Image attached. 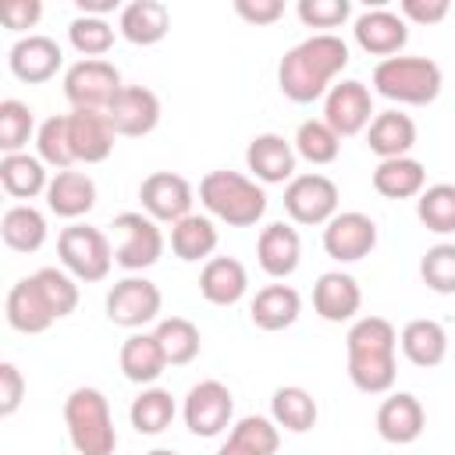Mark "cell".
Segmentation results:
<instances>
[{"instance_id":"cell-39","label":"cell","mask_w":455,"mask_h":455,"mask_svg":"<svg viewBox=\"0 0 455 455\" xmlns=\"http://www.w3.org/2000/svg\"><path fill=\"white\" fill-rule=\"evenodd\" d=\"M341 149V135L327 121H302L295 132V153L309 164H334Z\"/></svg>"},{"instance_id":"cell-15","label":"cell","mask_w":455,"mask_h":455,"mask_svg":"<svg viewBox=\"0 0 455 455\" xmlns=\"http://www.w3.org/2000/svg\"><path fill=\"white\" fill-rule=\"evenodd\" d=\"M423 427H427V412H423L419 398L409 391L384 398L377 409V434L387 444H412L423 434Z\"/></svg>"},{"instance_id":"cell-43","label":"cell","mask_w":455,"mask_h":455,"mask_svg":"<svg viewBox=\"0 0 455 455\" xmlns=\"http://www.w3.org/2000/svg\"><path fill=\"white\" fill-rule=\"evenodd\" d=\"M395 341H398V334H395L391 320H384V316H363L359 323H352V331L345 338L348 352H395Z\"/></svg>"},{"instance_id":"cell-45","label":"cell","mask_w":455,"mask_h":455,"mask_svg":"<svg viewBox=\"0 0 455 455\" xmlns=\"http://www.w3.org/2000/svg\"><path fill=\"white\" fill-rule=\"evenodd\" d=\"M36 281H39V288H43V295H46V302H50V309H53L57 320L68 316V313H75V306H78V284L64 270L43 267V270H36Z\"/></svg>"},{"instance_id":"cell-13","label":"cell","mask_w":455,"mask_h":455,"mask_svg":"<svg viewBox=\"0 0 455 455\" xmlns=\"http://www.w3.org/2000/svg\"><path fill=\"white\" fill-rule=\"evenodd\" d=\"M139 199H142V206H146V213H149L153 220H171V224H178V220H185L188 210H192V185H188L181 174H174V171H153V174L142 181Z\"/></svg>"},{"instance_id":"cell-36","label":"cell","mask_w":455,"mask_h":455,"mask_svg":"<svg viewBox=\"0 0 455 455\" xmlns=\"http://www.w3.org/2000/svg\"><path fill=\"white\" fill-rule=\"evenodd\" d=\"M0 185L14 196V199H32L39 196L46 185V171L36 156H25V153H11L0 160Z\"/></svg>"},{"instance_id":"cell-28","label":"cell","mask_w":455,"mask_h":455,"mask_svg":"<svg viewBox=\"0 0 455 455\" xmlns=\"http://www.w3.org/2000/svg\"><path fill=\"white\" fill-rule=\"evenodd\" d=\"M398 341H402L405 359L412 366H419V370L441 366L444 355H448V334H444V327L437 320H412V323H405Z\"/></svg>"},{"instance_id":"cell-41","label":"cell","mask_w":455,"mask_h":455,"mask_svg":"<svg viewBox=\"0 0 455 455\" xmlns=\"http://www.w3.org/2000/svg\"><path fill=\"white\" fill-rule=\"evenodd\" d=\"M36 128V117H32V107H25L21 100H4L0 103V149L11 156L18 153L28 135Z\"/></svg>"},{"instance_id":"cell-29","label":"cell","mask_w":455,"mask_h":455,"mask_svg":"<svg viewBox=\"0 0 455 455\" xmlns=\"http://www.w3.org/2000/svg\"><path fill=\"white\" fill-rule=\"evenodd\" d=\"M427 185V171L419 160L412 156H395V160H380L373 171V188L384 199H412L419 196Z\"/></svg>"},{"instance_id":"cell-44","label":"cell","mask_w":455,"mask_h":455,"mask_svg":"<svg viewBox=\"0 0 455 455\" xmlns=\"http://www.w3.org/2000/svg\"><path fill=\"white\" fill-rule=\"evenodd\" d=\"M419 277L430 291L437 295H455V245L441 242L434 249H427L423 263H419Z\"/></svg>"},{"instance_id":"cell-34","label":"cell","mask_w":455,"mask_h":455,"mask_svg":"<svg viewBox=\"0 0 455 455\" xmlns=\"http://www.w3.org/2000/svg\"><path fill=\"white\" fill-rule=\"evenodd\" d=\"M0 235H4L7 249H14V252H36L46 242V220L32 206H14V210L4 213Z\"/></svg>"},{"instance_id":"cell-24","label":"cell","mask_w":455,"mask_h":455,"mask_svg":"<svg viewBox=\"0 0 455 455\" xmlns=\"http://www.w3.org/2000/svg\"><path fill=\"white\" fill-rule=\"evenodd\" d=\"M299 313H302V299L291 284H267L256 291L249 306V316L259 331H284L299 320Z\"/></svg>"},{"instance_id":"cell-30","label":"cell","mask_w":455,"mask_h":455,"mask_svg":"<svg viewBox=\"0 0 455 455\" xmlns=\"http://www.w3.org/2000/svg\"><path fill=\"white\" fill-rule=\"evenodd\" d=\"M164 366H167V359H164L156 334H132L121 345V373L132 384H153L164 373Z\"/></svg>"},{"instance_id":"cell-33","label":"cell","mask_w":455,"mask_h":455,"mask_svg":"<svg viewBox=\"0 0 455 455\" xmlns=\"http://www.w3.org/2000/svg\"><path fill=\"white\" fill-rule=\"evenodd\" d=\"M395 373V352H348V377L366 395H384Z\"/></svg>"},{"instance_id":"cell-1","label":"cell","mask_w":455,"mask_h":455,"mask_svg":"<svg viewBox=\"0 0 455 455\" xmlns=\"http://www.w3.org/2000/svg\"><path fill=\"white\" fill-rule=\"evenodd\" d=\"M348 64V46L331 36L320 32L299 46H291L281 64H277V85L291 103H313L327 92V85L334 82V75Z\"/></svg>"},{"instance_id":"cell-47","label":"cell","mask_w":455,"mask_h":455,"mask_svg":"<svg viewBox=\"0 0 455 455\" xmlns=\"http://www.w3.org/2000/svg\"><path fill=\"white\" fill-rule=\"evenodd\" d=\"M348 14H352L348 0H302L299 4V18L309 28H338Z\"/></svg>"},{"instance_id":"cell-10","label":"cell","mask_w":455,"mask_h":455,"mask_svg":"<svg viewBox=\"0 0 455 455\" xmlns=\"http://www.w3.org/2000/svg\"><path fill=\"white\" fill-rule=\"evenodd\" d=\"M235 416V398L220 380H203L185 398V427L196 437H217Z\"/></svg>"},{"instance_id":"cell-7","label":"cell","mask_w":455,"mask_h":455,"mask_svg":"<svg viewBox=\"0 0 455 455\" xmlns=\"http://www.w3.org/2000/svg\"><path fill=\"white\" fill-rule=\"evenodd\" d=\"M284 210L295 224H327L338 210V185L327 174H299L284 188Z\"/></svg>"},{"instance_id":"cell-19","label":"cell","mask_w":455,"mask_h":455,"mask_svg":"<svg viewBox=\"0 0 455 455\" xmlns=\"http://www.w3.org/2000/svg\"><path fill=\"white\" fill-rule=\"evenodd\" d=\"M363 306V291L355 284V277L341 274V270H331L316 281L313 288V309L327 320V323H345L359 313Z\"/></svg>"},{"instance_id":"cell-2","label":"cell","mask_w":455,"mask_h":455,"mask_svg":"<svg viewBox=\"0 0 455 455\" xmlns=\"http://www.w3.org/2000/svg\"><path fill=\"white\" fill-rule=\"evenodd\" d=\"M199 199L231 228H252L267 213V192L238 171H210L199 181Z\"/></svg>"},{"instance_id":"cell-22","label":"cell","mask_w":455,"mask_h":455,"mask_svg":"<svg viewBox=\"0 0 455 455\" xmlns=\"http://www.w3.org/2000/svg\"><path fill=\"white\" fill-rule=\"evenodd\" d=\"M256 259L270 277H288L299 259H302V238L295 228H288L284 220L267 224L259 242H256Z\"/></svg>"},{"instance_id":"cell-8","label":"cell","mask_w":455,"mask_h":455,"mask_svg":"<svg viewBox=\"0 0 455 455\" xmlns=\"http://www.w3.org/2000/svg\"><path fill=\"white\" fill-rule=\"evenodd\" d=\"M377 249V224L373 217L352 210V213H334L323 228V252L338 263H355Z\"/></svg>"},{"instance_id":"cell-26","label":"cell","mask_w":455,"mask_h":455,"mask_svg":"<svg viewBox=\"0 0 455 455\" xmlns=\"http://www.w3.org/2000/svg\"><path fill=\"white\" fill-rule=\"evenodd\" d=\"M171 32V11L160 0H135L121 11V36L135 46H153Z\"/></svg>"},{"instance_id":"cell-20","label":"cell","mask_w":455,"mask_h":455,"mask_svg":"<svg viewBox=\"0 0 455 455\" xmlns=\"http://www.w3.org/2000/svg\"><path fill=\"white\" fill-rule=\"evenodd\" d=\"M355 43L366 50V53H373V57H395L405 43H409V28H405V21L398 18V14H391V11H366V14H359V21H355Z\"/></svg>"},{"instance_id":"cell-11","label":"cell","mask_w":455,"mask_h":455,"mask_svg":"<svg viewBox=\"0 0 455 455\" xmlns=\"http://www.w3.org/2000/svg\"><path fill=\"white\" fill-rule=\"evenodd\" d=\"M114 228L124 235V242L117 245L114 259L124 267V270H146L160 259L164 252V235L156 228L153 217H142V213H117L114 217Z\"/></svg>"},{"instance_id":"cell-17","label":"cell","mask_w":455,"mask_h":455,"mask_svg":"<svg viewBox=\"0 0 455 455\" xmlns=\"http://www.w3.org/2000/svg\"><path fill=\"white\" fill-rule=\"evenodd\" d=\"M68 124H71V149H75V160H85V164H103L114 149V128L107 121V110H71L68 114Z\"/></svg>"},{"instance_id":"cell-9","label":"cell","mask_w":455,"mask_h":455,"mask_svg":"<svg viewBox=\"0 0 455 455\" xmlns=\"http://www.w3.org/2000/svg\"><path fill=\"white\" fill-rule=\"evenodd\" d=\"M160 288L146 277H124L107 291V316L117 327H142L153 323L160 313Z\"/></svg>"},{"instance_id":"cell-51","label":"cell","mask_w":455,"mask_h":455,"mask_svg":"<svg viewBox=\"0 0 455 455\" xmlns=\"http://www.w3.org/2000/svg\"><path fill=\"white\" fill-rule=\"evenodd\" d=\"M402 14L416 25H437L448 18V0H402Z\"/></svg>"},{"instance_id":"cell-50","label":"cell","mask_w":455,"mask_h":455,"mask_svg":"<svg viewBox=\"0 0 455 455\" xmlns=\"http://www.w3.org/2000/svg\"><path fill=\"white\" fill-rule=\"evenodd\" d=\"M235 11L249 25H274L284 14V4L281 0H235Z\"/></svg>"},{"instance_id":"cell-16","label":"cell","mask_w":455,"mask_h":455,"mask_svg":"<svg viewBox=\"0 0 455 455\" xmlns=\"http://www.w3.org/2000/svg\"><path fill=\"white\" fill-rule=\"evenodd\" d=\"M60 60H64V53L50 36H25L11 46V71H14V78H21L28 85L50 82L57 75Z\"/></svg>"},{"instance_id":"cell-38","label":"cell","mask_w":455,"mask_h":455,"mask_svg":"<svg viewBox=\"0 0 455 455\" xmlns=\"http://www.w3.org/2000/svg\"><path fill=\"white\" fill-rule=\"evenodd\" d=\"M132 427L139 434H164L174 419V398L164 387H149L132 402Z\"/></svg>"},{"instance_id":"cell-54","label":"cell","mask_w":455,"mask_h":455,"mask_svg":"<svg viewBox=\"0 0 455 455\" xmlns=\"http://www.w3.org/2000/svg\"><path fill=\"white\" fill-rule=\"evenodd\" d=\"M149 455H178V451H171V448H156V451H149Z\"/></svg>"},{"instance_id":"cell-35","label":"cell","mask_w":455,"mask_h":455,"mask_svg":"<svg viewBox=\"0 0 455 455\" xmlns=\"http://www.w3.org/2000/svg\"><path fill=\"white\" fill-rule=\"evenodd\" d=\"M153 334H156V341H160V348H164L167 366H185V363H192V359L199 355L203 338H199L196 323H192V320H185V316L160 320Z\"/></svg>"},{"instance_id":"cell-21","label":"cell","mask_w":455,"mask_h":455,"mask_svg":"<svg viewBox=\"0 0 455 455\" xmlns=\"http://www.w3.org/2000/svg\"><path fill=\"white\" fill-rule=\"evenodd\" d=\"M245 164H249V171H252L259 181L281 185V181H288V178L295 174V149H291V142H284L281 135L267 132V135H256V139L249 142Z\"/></svg>"},{"instance_id":"cell-37","label":"cell","mask_w":455,"mask_h":455,"mask_svg":"<svg viewBox=\"0 0 455 455\" xmlns=\"http://www.w3.org/2000/svg\"><path fill=\"white\" fill-rule=\"evenodd\" d=\"M416 217L427 231L451 235L455 231V185H430L416 199Z\"/></svg>"},{"instance_id":"cell-25","label":"cell","mask_w":455,"mask_h":455,"mask_svg":"<svg viewBox=\"0 0 455 455\" xmlns=\"http://www.w3.org/2000/svg\"><path fill=\"white\" fill-rule=\"evenodd\" d=\"M46 206L57 217L75 220L96 206V181L82 171H57V178L46 188Z\"/></svg>"},{"instance_id":"cell-12","label":"cell","mask_w":455,"mask_h":455,"mask_svg":"<svg viewBox=\"0 0 455 455\" xmlns=\"http://www.w3.org/2000/svg\"><path fill=\"white\" fill-rule=\"evenodd\" d=\"M107 121L117 135H128V139L149 135L160 121V100L146 85H124L107 107Z\"/></svg>"},{"instance_id":"cell-5","label":"cell","mask_w":455,"mask_h":455,"mask_svg":"<svg viewBox=\"0 0 455 455\" xmlns=\"http://www.w3.org/2000/svg\"><path fill=\"white\" fill-rule=\"evenodd\" d=\"M57 256L78 281H103L110 274V263H114L107 235L100 228H85V224H71L60 231Z\"/></svg>"},{"instance_id":"cell-27","label":"cell","mask_w":455,"mask_h":455,"mask_svg":"<svg viewBox=\"0 0 455 455\" xmlns=\"http://www.w3.org/2000/svg\"><path fill=\"white\" fill-rule=\"evenodd\" d=\"M366 142L370 149L380 156V160H395V156H405L412 146H416V124L409 114H398V110H384L370 121V132H366Z\"/></svg>"},{"instance_id":"cell-3","label":"cell","mask_w":455,"mask_h":455,"mask_svg":"<svg viewBox=\"0 0 455 455\" xmlns=\"http://www.w3.org/2000/svg\"><path fill=\"white\" fill-rule=\"evenodd\" d=\"M68 437L78 455H114L117 434L110 419V405L96 387H75L64 402Z\"/></svg>"},{"instance_id":"cell-4","label":"cell","mask_w":455,"mask_h":455,"mask_svg":"<svg viewBox=\"0 0 455 455\" xmlns=\"http://www.w3.org/2000/svg\"><path fill=\"white\" fill-rule=\"evenodd\" d=\"M441 68L430 57H387L373 68V85L380 96L409 107H427L441 92Z\"/></svg>"},{"instance_id":"cell-6","label":"cell","mask_w":455,"mask_h":455,"mask_svg":"<svg viewBox=\"0 0 455 455\" xmlns=\"http://www.w3.org/2000/svg\"><path fill=\"white\" fill-rule=\"evenodd\" d=\"M121 89V75L110 60H78L64 75V96L71 110H107Z\"/></svg>"},{"instance_id":"cell-40","label":"cell","mask_w":455,"mask_h":455,"mask_svg":"<svg viewBox=\"0 0 455 455\" xmlns=\"http://www.w3.org/2000/svg\"><path fill=\"white\" fill-rule=\"evenodd\" d=\"M68 39H71V46H75L82 57L100 60V57L114 46V28H110L103 18H89V14H82V18L71 21Z\"/></svg>"},{"instance_id":"cell-42","label":"cell","mask_w":455,"mask_h":455,"mask_svg":"<svg viewBox=\"0 0 455 455\" xmlns=\"http://www.w3.org/2000/svg\"><path fill=\"white\" fill-rule=\"evenodd\" d=\"M39 156L60 171H68L75 164V149H71V124L68 114H57L50 121H43L39 128Z\"/></svg>"},{"instance_id":"cell-32","label":"cell","mask_w":455,"mask_h":455,"mask_svg":"<svg viewBox=\"0 0 455 455\" xmlns=\"http://www.w3.org/2000/svg\"><path fill=\"white\" fill-rule=\"evenodd\" d=\"M171 249H174L178 259L199 263V259H206V256L217 249V228H213L206 217L188 213L185 220H178V224L171 228Z\"/></svg>"},{"instance_id":"cell-14","label":"cell","mask_w":455,"mask_h":455,"mask_svg":"<svg viewBox=\"0 0 455 455\" xmlns=\"http://www.w3.org/2000/svg\"><path fill=\"white\" fill-rule=\"evenodd\" d=\"M370 114H373V100H370V89L363 82H341L327 92L323 121L338 135H359L370 124Z\"/></svg>"},{"instance_id":"cell-46","label":"cell","mask_w":455,"mask_h":455,"mask_svg":"<svg viewBox=\"0 0 455 455\" xmlns=\"http://www.w3.org/2000/svg\"><path fill=\"white\" fill-rule=\"evenodd\" d=\"M231 441H238L242 448H249V451H256V455H274V451L281 448L277 427H274L270 419H263V416H245V419H238L235 430H231Z\"/></svg>"},{"instance_id":"cell-49","label":"cell","mask_w":455,"mask_h":455,"mask_svg":"<svg viewBox=\"0 0 455 455\" xmlns=\"http://www.w3.org/2000/svg\"><path fill=\"white\" fill-rule=\"evenodd\" d=\"M25 398V377L14 363H0V416H14Z\"/></svg>"},{"instance_id":"cell-53","label":"cell","mask_w":455,"mask_h":455,"mask_svg":"<svg viewBox=\"0 0 455 455\" xmlns=\"http://www.w3.org/2000/svg\"><path fill=\"white\" fill-rule=\"evenodd\" d=\"M217 455H256V451H249V448H242L238 441H231V437H228V444H224Z\"/></svg>"},{"instance_id":"cell-23","label":"cell","mask_w":455,"mask_h":455,"mask_svg":"<svg viewBox=\"0 0 455 455\" xmlns=\"http://www.w3.org/2000/svg\"><path fill=\"white\" fill-rule=\"evenodd\" d=\"M249 288V274L235 256H210L199 274V291L213 306H235Z\"/></svg>"},{"instance_id":"cell-18","label":"cell","mask_w":455,"mask_h":455,"mask_svg":"<svg viewBox=\"0 0 455 455\" xmlns=\"http://www.w3.org/2000/svg\"><path fill=\"white\" fill-rule=\"evenodd\" d=\"M53 320L57 316H53V309H50V302H46L36 274L25 277V281H18L7 291V323L14 331H21V334H43Z\"/></svg>"},{"instance_id":"cell-48","label":"cell","mask_w":455,"mask_h":455,"mask_svg":"<svg viewBox=\"0 0 455 455\" xmlns=\"http://www.w3.org/2000/svg\"><path fill=\"white\" fill-rule=\"evenodd\" d=\"M43 18L39 0H0V25L11 32H25Z\"/></svg>"},{"instance_id":"cell-52","label":"cell","mask_w":455,"mask_h":455,"mask_svg":"<svg viewBox=\"0 0 455 455\" xmlns=\"http://www.w3.org/2000/svg\"><path fill=\"white\" fill-rule=\"evenodd\" d=\"M78 11L89 14V18H96L103 11H114V0H78Z\"/></svg>"},{"instance_id":"cell-31","label":"cell","mask_w":455,"mask_h":455,"mask_svg":"<svg viewBox=\"0 0 455 455\" xmlns=\"http://www.w3.org/2000/svg\"><path fill=\"white\" fill-rule=\"evenodd\" d=\"M270 412H274V423L291 430V434H306L316 427V398L306 391V387H277L274 398H270Z\"/></svg>"}]
</instances>
